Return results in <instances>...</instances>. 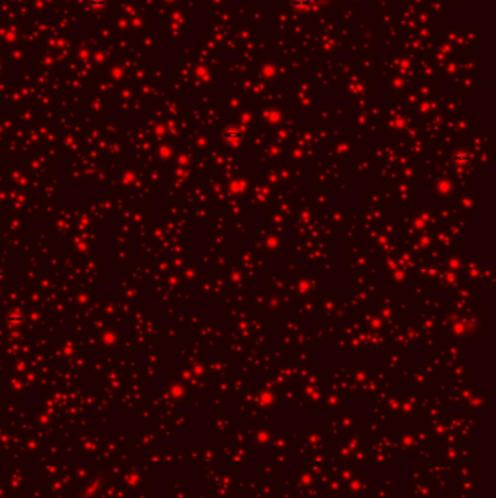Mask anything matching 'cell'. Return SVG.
I'll list each match as a JSON object with an SVG mask.
<instances>
[{
    "mask_svg": "<svg viewBox=\"0 0 496 498\" xmlns=\"http://www.w3.org/2000/svg\"><path fill=\"white\" fill-rule=\"evenodd\" d=\"M89 6L95 10H101L105 7V0H90L89 1Z\"/></svg>",
    "mask_w": 496,
    "mask_h": 498,
    "instance_id": "obj_2",
    "label": "cell"
},
{
    "mask_svg": "<svg viewBox=\"0 0 496 498\" xmlns=\"http://www.w3.org/2000/svg\"><path fill=\"white\" fill-rule=\"evenodd\" d=\"M292 7L298 12H306L310 6V1L309 0H292L291 1Z\"/></svg>",
    "mask_w": 496,
    "mask_h": 498,
    "instance_id": "obj_1",
    "label": "cell"
}]
</instances>
